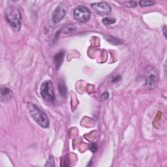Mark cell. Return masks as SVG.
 Wrapping results in <instances>:
<instances>
[{
    "label": "cell",
    "mask_w": 167,
    "mask_h": 167,
    "mask_svg": "<svg viewBox=\"0 0 167 167\" xmlns=\"http://www.w3.org/2000/svg\"><path fill=\"white\" fill-rule=\"evenodd\" d=\"M159 74L155 67H149L145 72V86L149 88H155L159 82Z\"/></svg>",
    "instance_id": "obj_3"
},
{
    "label": "cell",
    "mask_w": 167,
    "mask_h": 167,
    "mask_svg": "<svg viewBox=\"0 0 167 167\" xmlns=\"http://www.w3.org/2000/svg\"><path fill=\"white\" fill-rule=\"evenodd\" d=\"M74 18L80 23H86L89 20L91 11L85 6H79L74 10Z\"/></svg>",
    "instance_id": "obj_5"
},
{
    "label": "cell",
    "mask_w": 167,
    "mask_h": 167,
    "mask_svg": "<svg viewBox=\"0 0 167 167\" xmlns=\"http://www.w3.org/2000/svg\"><path fill=\"white\" fill-rule=\"evenodd\" d=\"M13 93L12 90L8 88H2L1 89V99L2 102H6L12 99Z\"/></svg>",
    "instance_id": "obj_8"
},
{
    "label": "cell",
    "mask_w": 167,
    "mask_h": 167,
    "mask_svg": "<svg viewBox=\"0 0 167 167\" xmlns=\"http://www.w3.org/2000/svg\"><path fill=\"white\" fill-rule=\"evenodd\" d=\"M139 3H140V7H149L154 5L155 4V1H149V0H142V1H140Z\"/></svg>",
    "instance_id": "obj_12"
},
{
    "label": "cell",
    "mask_w": 167,
    "mask_h": 167,
    "mask_svg": "<svg viewBox=\"0 0 167 167\" xmlns=\"http://www.w3.org/2000/svg\"><path fill=\"white\" fill-rule=\"evenodd\" d=\"M109 92H104L102 94V95H101V98L104 100H107L108 99H109Z\"/></svg>",
    "instance_id": "obj_18"
},
{
    "label": "cell",
    "mask_w": 167,
    "mask_h": 167,
    "mask_svg": "<svg viewBox=\"0 0 167 167\" xmlns=\"http://www.w3.org/2000/svg\"><path fill=\"white\" fill-rule=\"evenodd\" d=\"M92 8L100 15H106L111 13L112 8L106 2H100L92 3Z\"/></svg>",
    "instance_id": "obj_6"
},
{
    "label": "cell",
    "mask_w": 167,
    "mask_h": 167,
    "mask_svg": "<svg viewBox=\"0 0 167 167\" xmlns=\"http://www.w3.org/2000/svg\"><path fill=\"white\" fill-rule=\"evenodd\" d=\"M121 76H115V77H114V78H112V82H114V83H116V82H119L120 80H121Z\"/></svg>",
    "instance_id": "obj_19"
},
{
    "label": "cell",
    "mask_w": 167,
    "mask_h": 167,
    "mask_svg": "<svg viewBox=\"0 0 167 167\" xmlns=\"http://www.w3.org/2000/svg\"><path fill=\"white\" fill-rule=\"evenodd\" d=\"M106 40L109 42V43H112L113 44H120L121 43L120 40L117 39V38H115L112 36H108L106 37Z\"/></svg>",
    "instance_id": "obj_13"
},
{
    "label": "cell",
    "mask_w": 167,
    "mask_h": 167,
    "mask_svg": "<svg viewBox=\"0 0 167 167\" xmlns=\"http://www.w3.org/2000/svg\"><path fill=\"white\" fill-rule=\"evenodd\" d=\"M29 113L33 120L39 124L41 127L48 128L50 125V121L46 113L42 111L35 104L28 103L27 105Z\"/></svg>",
    "instance_id": "obj_1"
},
{
    "label": "cell",
    "mask_w": 167,
    "mask_h": 167,
    "mask_svg": "<svg viewBox=\"0 0 167 167\" xmlns=\"http://www.w3.org/2000/svg\"><path fill=\"white\" fill-rule=\"evenodd\" d=\"M54 158L52 157H50L49 159L47 160L46 165H45V166H54Z\"/></svg>",
    "instance_id": "obj_16"
},
{
    "label": "cell",
    "mask_w": 167,
    "mask_h": 167,
    "mask_svg": "<svg viewBox=\"0 0 167 167\" xmlns=\"http://www.w3.org/2000/svg\"><path fill=\"white\" fill-rule=\"evenodd\" d=\"M76 30V27L75 24H69L68 26H67L65 27L64 31L65 33L67 34V33H71L75 32Z\"/></svg>",
    "instance_id": "obj_11"
},
{
    "label": "cell",
    "mask_w": 167,
    "mask_h": 167,
    "mask_svg": "<svg viewBox=\"0 0 167 167\" xmlns=\"http://www.w3.org/2000/svg\"><path fill=\"white\" fill-rule=\"evenodd\" d=\"M58 89L59 92H60V95L63 97H67L68 94V89L67 85H66L65 81L64 79H61L60 82H59Z\"/></svg>",
    "instance_id": "obj_10"
},
{
    "label": "cell",
    "mask_w": 167,
    "mask_h": 167,
    "mask_svg": "<svg viewBox=\"0 0 167 167\" xmlns=\"http://www.w3.org/2000/svg\"><path fill=\"white\" fill-rule=\"evenodd\" d=\"M65 55L64 51H60L54 55V63L55 64V67L57 69H60L62 65V63L64 61V58Z\"/></svg>",
    "instance_id": "obj_9"
},
{
    "label": "cell",
    "mask_w": 167,
    "mask_h": 167,
    "mask_svg": "<svg viewBox=\"0 0 167 167\" xmlns=\"http://www.w3.org/2000/svg\"><path fill=\"white\" fill-rule=\"evenodd\" d=\"M125 6L129 8H134L137 6V3L135 1H127L125 3Z\"/></svg>",
    "instance_id": "obj_15"
},
{
    "label": "cell",
    "mask_w": 167,
    "mask_h": 167,
    "mask_svg": "<svg viewBox=\"0 0 167 167\" xmlns=\"http://www.w3.org/2000/svg\"><path fill=\"white\" fill-rule=\"evenodd\" d=\"M163 33H164V35L165 37V38H166V26H164V27H163Z\"/></svg>",
    "instance_id": "obj_20"
},
{
    "label": "cell",
    "mask_w": 167,
    "mask_h": 167,
    "mask_svg": "<svg viewBox=\"0 0 167 167\" xmlns=\"http://www.w3.org/2000/svg\"><path fill=\"white\" fill-rule=\"evenodd\" d=\"M5 16L7 22L13 30L15 31H20L22 21V15L20 10L15 7H9L6 9Z\"/></svg>",
    "instance_id": "obj_2"
},
{
    "label": "cell",
    "mask_w": 167,
    "mask_h": 167,
    "mask_svg": "<svg viewBox=\"0 0 167 167\" xmlns=\"http://www.w3.org/2000/svg\"><path fill=\"white\" fill-rule=\"evenodd\" d=\"M116 22V19L112 18H109V17H106L103 20V24L104 25H111Z\"/></svg>",
    "instance_id": "obj_14"
},
{
    "label": "cell",
    "mask_w": 167,
    "mask_h": 167,
    "mask_svg": "<svg viewBox=\"0 0 167 167\" xmlns=\"http://www.w3.org/2000/svg\"><path fill=\"white\" fill-rule=\"evenodd\" d=\"M66 15L65 10L62 7L61 5H59L52 13V19L53 22L55 24L59 23L64 18Z\"/></svg>",
    "instance_id": "obj_7"
},
{
    "label": "cell",
    "mask_w": 167,
    "mask_h": 167,
    "mask_svg": "<svg viewBox=\"0 0 167 167\" xmlns=\"http://www.w3.org/2000/svg\"><path fill=\"white\" fill-rule=\"evenodd\" d=\"M41 95L44 100L47 102H53L55 99V93L52 82L47 81L43 83L41 87Z\"/></svg>",
    "instance_id": "obj_4"
},
{
    "label": "cell",
    "mask_w": 167,
    "mask_h": 167,
    "mask_svg": "<svg viewBox=\"0 0 167 167\" xmlns=\"http://www.w3.org/2000/svg\"><path fill=\"white\" fill-rule=\"evenodd\" d=\"M97 148H98V147H97V145L96 143H93L91 145H90V147H89V149L91 150L92 152H96L97 150Z\"/></svg>",
    "instance_id": "obj_17"
}]
</instances>
